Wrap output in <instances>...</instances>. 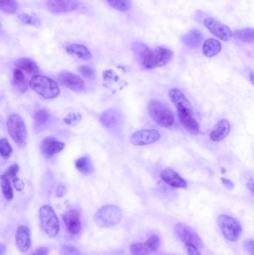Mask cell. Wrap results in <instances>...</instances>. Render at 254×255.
Instances as JSON below:
<instances>
[{
  "instance_id": "4fadbf2b",
  "label": "cell",
  "mask_w": 254,
  "mask_h": 255,
  "mask_svg": "<svg viewBox=\"0 0 254 255\" xmlns=\"http://www.w3.org/2000/svg\"><path fill=\"white\" fill-rule=\"evenodd\" d=\"M58 80L63 86L72 91H82L85 88V83L82 78L74 73L63 71L58 75Z\"/></svg>"
},
{
  "instance_id": "d6a6232c",
  "label": "cell",
  "mask_w": 254,
  "mask_h": 255,
  "mask_svg": "<svg viewBox=\"0 0 254 255\" xmlns=\"http://www.w3.org/2000/svg\"><path fill=\"white\" fill-rule=\"evenodd\" d=\"M12 153V148L6 138L0 139V155L3 158H8Z\"/></svg>"
},
{
  "instance_id": "d590c367",
  "label": "cell",
  "mask_w": 254,
  "mask_h": 255,
  "mask_svg": "<svg viewBox=\"0 0 254 255\" xmlns=\"http://www.w3.org/2000/svg\"><path fill=\"white\" fill-rule=\"evenodd\" d=\"M82 121V116L79 114H70L64 119V123L67 125L76 126Z\"/></svg>"
},
{
  "instance_id": "ab89813d",
  "label": "cell",
  "mask_w": 254,
  "mask_h": 255,
  "mask_svg": "<svg viewBox=\"0 0 254 255\" xmlns=\"http://www.w3.org/2000/svg\"><path fill=\"white\" fill-rule=\"evenodd\" d=\"M13 184L15 188H16L18 191H21V190H23L24 187H25L23 181L18 178H13Z\"/></svg>"
},
{
  "instance_id": "4316f807",
  "label": "cell",
  "mask_w": 254,
  "mask_h": 255,
  "mask_svg": "<svg viewBox=\"0 0 254 255\" xmlns=\"http://www.w3.org/2000/svg\"><path fill=\"white\" fill-rule=\"evenodd\" d=\"M76 166L84 175H89L93 172V166L90 158L86 156L80 157L76 162Z\"/></svg>"
},
{
  "instance_id": "ac0fdd59",
  "label": "cell",
  "mask_w": 254,
  "mask_h": 255,
  "mask_svg": "<svg viewBox=\"0 0 254 255\" xmlns=\"http://www.w3.org/2000/svg\"><path fill=\"white\" fill-rule=\"evenodd\" d=\"M16 245L21 253H26L31 247V235L30 230L26 226H19L16 232Z\"/></svg>"
},
{
  "instance_id": "f1b7e54d",
  "label": "cell",
  "mask_w": 254,
  "mask_h": 255,
  "mask_svg": "<svg viewBox=\"0 0 254 255\" xmlns=\"http://www.w3.org/2000/svg\"><path fill=\"white\" fill-rule=\"evenodd\" d=\"M108 4L116 10L126 12L132 7L131 0H107Z\"/></svg>"
},
{
  "instance_id": "60d3db41",
  "label": "cell",
  "mask_w": 254,
  "mask_h": 255,
  "mask_svg": "<svg viewBox=\"0 0 254 255\" xmlns=\"http://www.w3.org/2000/svg\"><path fill=\"white\" fill-rule=\"evenodd\" d=\"M49 250L46 247H40L35 250V251L31 255H49Z\"/></svg>"
},
{
  "instance_id": "7402d4cb",
  "label": "cell",
  "mask_w": 254,
  "mask_h": 255,
  "mask_svg": "<svg viewBox=\"0 0 254 255\" xmlns=\"http://www.w3.org/2000/svg\"><path fill=\"white\" fill-rule=\"evenodd\" d=\"M66 51L70 55H76L83 61H89L92 58V54L89 49L83 45L77 43L68 45L66 48Z\"/></svg>"
},
{
  "instance_id": "ffe728a7",
  "label": "cell",
  "mask_w": 254,
  "mask_h": 255,
  "mask_svg": "<svg viewBox=\"0 0 254 255\" xmlns=\"http://www.w3.org/2000/svg\"><path fill=\"white\" fill-rule=\"evenodd\" d=\"M64 143L57 140L55 137L49 136L45 138L41 144V151L46 156H52L62 151Z\"/></svg>"
},
{
  "instance_id": "8992f818",
  "label": "cell",
  "mask_w": 254,
  "mask_h": 255,
  "mask_svg": "<svg viewBox=\"0 0 254 255\" xmlns=\"http://www.w3.org/2000/svg\"><path fill=\"white\" fill-rule=\"evenodd\" d=\"M217 221L222 235L228 241L231 242L238 241L242 234V227L237 220L230 216L221 214Z\"/></svg>"
},
{
  "instance_id": "277c9868",
  "label": "cell",
  "mask_w": 254,
  "mask_h": 255,
  "mask_svg": "<svg viewBox=\"0 0 254 255\" xmlns=\"http://www.w3.org/2000/svg\"><path fill=\"white\" fill-rule=\"evenodd\" d=\"M148 111L151 118L160 127L169 128L174 125V115L164 103L152 100L148 105Z\"/></svg>"
},
{
  "instance_id": "8fae6325",
  "label": "cell",
  "mask_w": 254,
  "mask_h": 255,
  "mask_svg": "<svg viewBox=\"0 0 254 255\" xmlns=\"http://www.w3.org/2000/svg\"><path fill=\"white\" fill-rule=\"evenodd\" d=\"M161 245V239L157 235H152L145 243H136L130 247L132 255H147L158 251Z\"/></svg>"
},
{
  "instance_id": "5b68a950",
  "label": "cell",
  "mask_w": 254,
  "mask_h": 255,
  "mask_svg": "<svg viewBox=\"0 0 254 255\" xmlns=\"http://www.w3.org/2000/svg\"><path fill=\"white\" fill-rule=\"evenodd\" d=\"M40 226L49 238H55L59 233L60 223L58 216L49 205H43L39 211Z\"/></svg>"
},
{
  "instance_id": "7dc6e473",
  "label": "cell",
  "mask_w": 254,
  "mask_h": 255,
  "mask_svg": "<svg viewBox=\"0 0 254 255\" xmlns=\"http://www.w3.org/2000/svg\"><path fill=\"white\" fill-rule=\"evenodd\" d=\"M0 30H1V25H0Z\"/></svg>"
},
{
  "instance_id": "484cf974",
  "label": "cell",
  "mask_w": 254,
  "mask_h": 255,
  "mask_svg": "<svg viewBox=\"0 0 254 255\" xmlns=\"http://www.w3.org/2000/svg\"><path fill=\"white\" fill-rule=\"evenodd\" d=\"M13 85L18 91L20 93L26 92L28 90L26 78L23 72L19 69L16 68L13 73Z\"/></svg>"
},
{
  "instance_id": "ee69618b",
  "label": "cell",
  "mask_w": 254,
  "mask_h": 255,
  "mask_svg": "<svg viewBox=\"0 0 254 255\" xmlns=\"http://www.w3.org/2000/svg\"><path fill=\"white\" fill-rule=\"evenodd\" d=\"M6 253V247L4 244H0V255H4Z\"/></svg>"
},
{
  "instance_id": "e0dca14e",
  "label": "cell",
  "mask_w": 254,
  "mask_h": 255,
  "mask_svg": "<svg viewBox=\"0 0 254 255\" xmlns=\"http://www.w3.org/2000/svg\"><path fill=\"white\" fill-rule=\"evenodd\" d=\"M173 58V52L168 48H156L152 52V69L164 67L171 61Z\"/></svg>"
},
{
  "instance_id": "8d00e7d4",
  "label": "cell",
  "mask_w": 254,
  "mask_h": 255,
  "mask_svg": "<svg viewBox=\"0 0 254 255\" xmlns=\"http://www.w3.org/2000/svg\"><path fill=\"white\" fill-rule=\"evenodd\" d=\"M19 167L17 164H13L7 168V170L4 172L3 176L7 178H14L16 177V174L19 172Z\"/></svg>"
},
{
  "instance_id": "7c38bea8",
  "label": "cell",
  "mask_w": 254,
  "mask_h": 255,
  "mask_svg": "<svg viewBox=\"0 0 254 255\" xmlns=\"http://www.w3.org/2000/svg\"><path fill=\"white\" fill-rule=\"evenodd\" d=\"M132 51L137 61L145 68L152 70V58L153 51L140 42H134L132 44Z\"/></svg>"
},
{
  "instance_id": "44dd1931",
  "label": "cell",
  "mask_w": 254,
  "mask_h": 255,
  "mask_svg": "<svg viewBox=\"0 0 254 255\" xmlns=\"http://www.w3.org/2000/svg\"><path fill=\"white\" fill-rule=\"evenodd\" d=\"M204 35L200 30L193 29L182 37L183 43L191 49H198L202 43Z\"/></svg>"
},
{
  "instance_id": "1f68e13d",
  "label": "cell",
  "mask_w": 254,
  "mask_h": 255,
  "mask_svg": "<svg viewBox=\"0 0 254 255\" xmlns=\"http://www.w3.org/2000/svg\"><path fill=\"white\" fill-rule=\"evenodd\" d=\"M49 120H50V115L44 109H40L34 115V122L37 127H43L48 124Z\"/></svg>"
},
{
  "instance_id": "d4e9b609",
  "label": "cell",
  "mask_w": 254,
  "mask_h": 255,
  "mask_svg": "<svg viewBox=\"0 0 254 255\" xmlns=\"http://www.w3.org/2000/svg\"><path fill=\"white\" fill-rule=\"evenodd\" d=\"M100 121L107 128L116 127L119 124V116L114 110H107L100 117Z\"/></svg>"
},
{
  "instance_id": "f546056e",
  "label": "cell",
  "mask_w": 254,
  "mask_h": 255,
  "mask_svg": "<svg viewBox=\"0 0 254 255\" xmlns=\"http://www.w3.org/2000/svg\"><path fill=\"white\" fill-rule=\"evenodd\" d=\"M18 9L16 0H0V10L8 14L15 13Z\"/></svg>"
},
{
  "instance_id": "7bdbcfd3",
  "label": "cell",
  "mask_w": 254,
  "mask_h": 255,
  "mask_svg": "<svg viewBox=\"0 0 254 255\" xmlns=\"http://www.w3.org/2000/svg\"><path fill=\"white\" fill-rule=\"evenodd\" d=\"M222 184H224L226 188L228 190H233L234 187V184L231 181V180L227 179V178H222Z\"/></svg>"
},
{
  "instance_id": "cb8c5ba5",
  "label": "cell",
  "mask_w": 254,
  "mask_h": 255,
  "mask_svg": "<svg viewBox=\"0 0 254 255\" xmlns=\"http://www.w3.org/2000/svg\"><path fill=\"white\" fill-rule=\"evenodd\" d=\"M15 67L28 74H37L40 71L37 64L32 60L28 58H22L14 62Z\"/></svg>"
},
{
  "instance_id": "83f0119b",
  "label": "cell",
  "mask_w": 254,
  "mask_h": 255,
  "mask_svg": "<svg viewBox=\"0 0 254 255\" xmlns=\"http://www.w3.org/2000/svg\"><path fill=\"white\" fill-rule=\"evenodd\" d=\"M233 36L244 43H253L254 29L252 28H246L237 30L233 33Z\"/></svg>"
},
{
  "instance_id": "f35d334b",
  "label": "cell",
  "mask_w": 254,
  "mask_h": 255,
  "mask_svg": "<svg viewBox=\"0 0 254 255\" xmlns=\"http://www.w3.org/2000/svg\"><path fill=\"white\" fill-rule=\"evenodd\" d=\"M185 250H186L187 255H201L198 251V249L192 245H185Z\"/></svg>"
},
{
  "instance_id": "52a82bcc",
  "label": "cell",
  "mask_w": 254,
  "mask_h": 255,
  "mask_svg": "<svg viewBox=\"0 0 254 255\" xmlns=\"http://www.w3.org/2000/svg\"><path fill=\"white\" fill-rule=\"evenodd\" d=\"M7 130L11 139L18 145H23L27 139V130L23 120L19 115H10L7 121Z\"/></svg>"
},
{
  "instance_id": "9a60e30c",
  "label": "cell",
  "mask_w": 254,
  "mask_h": 255,
  "mask_svg": "<svg viewBox=\"0 0 254 255\" xmlns=\"http://www.w3.org/2000/svg\"><path fill=\"white\" fill-rule=\"evenodd\" d=\"M79 0H47L46 7L53 13H64L76 10L79 7Z\"/></svg>"
},
{
  "instance_id": "9c48e42d",
  "label": "cell",
  "mask_w": 254,
  "mask_h": 255,
  "mask_svg": "<svg viewBox=\"0 0 254 255\" xmlns=\"http://www.w3.org/2000/svg\"><path fill=\"white\" fill-rule=\"evenodd\" d=\"M204 25L211 34L223 41H228L232 38L233 32L231 28L213 18H206L204 20Z\"/></svg>"
},
{
  "instance_id": "f6af8a7d",
  "label": "cell",
  "mask_w": 254,
  "mask_h": 255,
  "mask_svg": "<svg viewBox=\"0 0 254 255\" xmlns=\"http://www.w3.org/2000/svg\"><path fill=\"white\" fill-rule=\"evenodd\" d=\"M248 188L252 191V193L254 192V180L253 178L250 180L249 181V184H248Z\"/></svg>"
},
{
  "instance_id": "d6986e66",
  "label": "cell",
  "mask_w": 254,
  "mask_h": 255,
  "mask_svg": "<svg viewBox=\"0 0 254 255\" xmlns=\"http://www.w3.org/2000/svg\"><path fill=\"white\" fill-rule=\"evenodd\" d=\"M231 131V124L227 120H222L216 124L211 133L210 139L213 142H219L226 138Z\"/></svg>"
},
{
  "instance_id": "74e56055",
  "label": "cell",
  "mask_w": 254,
  "mask_h": 255,
  "mask_svg": "<svg viewBox=\"0 0 254 255\" xmlns=\"http://www.w3.org/2000/svg\"><path fill=\"white\" fill-rule=\"evenodd\" d=\"M61 255H82L80 251L71 246H64L61 248Z\"/></svg>"
},
{
  "instance_id": "3957f363",
  "label": "cell",
  "mask_w": 254,
  "mask_h": 255,
  "mask_svg": "<svg viewBox=\"0 0 254 255\" xmlns=\"http://www.w3.org/2000/svg\"><path fill=\"white\" fill-rule=\"evenodd\" d=\"M122 210L116 205H105L97 211L94 216L95 224L101 228H111L117 226L122 220Z\"/></svg>"
},
{
  "instance_id": "e575fe53",
  "label": "cell",
  "mask_w": 254,
  "mask_h": 255,
  "mask_svg": "<svg viewBox=\"0 0 254 255\" xmlns=\"http://www.w3.org/2000/svg\"><path fill=\"white\" fill-rule=\"evenodd\" d=\"M78 70H79V73H80L84 77L86 78V79H93L94 76H95V71H94L93 69L89 67V66H81V67H79Z\"/></svg>"
},
{
  "instance_id": "ba28073f",
  "label": "cell",
  "mask_w": 254,
  "mask_h": 255,
  "mask_svg": "<svg viewBox=\"0 0 254 255\" xmlns=\"http://www.w3.org/2000/svg\"><path fill=\"white\" fill-rule=\"evenodd\" d=\"M174 232L177 238L184 243L185 245H192L198 250L204 248V244L201 238L189 226L183 223H177L174 226Z\"/></svg>"
},
{
  "instance_id": "836d02e7",
  "label": "cell",
  "mask_w": 254,
  "mask_h": 255,
  "mask_svg": "<svg viewBox=\"0 0 254 255\" xmlns=\"http://www.w3.org/2000/svg\"><path fill=\"white\" fill-rule=\"evenodd\" d=\"M19 18L23 23L28 24V25L39 26L40 24L38 18L32 16V15L22 13V14L19 15Z\"/></svg>"
},
{
  "instance_id": "7a4b0ae2",
  "label": "cell",
  "mask_w": 254,
  "mask_h": 255,
  "mask_svg": "<svg viewBox=\"0 0 254 255\" xmlns=\"http://www.w3.org/2000/svg\"><path fill=\"white\" fill-rule=\"evenodd\" d=\"M29 85L33 91L47 100L56 98L60 94L56 82L46 76L35 75L31 78Z\"/></svg>"
},
{
  "instance_id": "4dcf8cb0",
  "label": "cell",
  "mask_w": 254,
  "mask_h": 255,
  "mask_svg": "<svg viewBox=\"0 0 254 255\" xmlns=\"http://www.w3.org/2000/svg\"><path fill=\"white\" fill-rule=\"evenodd\" d=\"M1 191H2L3 196L6 200L11 201L13 198V188H12L11 184H10L8 178H5L3 175L1 176Z\"/></svg>"
},
{
  "instance_id": "2e32d148",
  "label": "cell",
  "mask_w": 254,
  "mask_h": 255,
  "mask_svg": "<svg viewBox=\"0 0 254 255\" xmlns=\"http://www.w3.org/2000/svg\"><path fill=\"white\" fill-rule=\"evenodd\" d=\"M160 177L170 187L174 188H183L187 187V182L183 179L177 172L170 168L163 169L160 173Z\"/></svg>"
},
{
  "instance_id": "603a6c76",
  "label": "cell",
  "mask_w": 254,
  "mask_h": 255,
  "mask_svg": "<svg viewBox=\"0 0 254 255\" xmlns=\"http://www.w3.org/2000/svg\"><path fill=\"white\" fill-rule=\"evenodd\" d=\"M222 43L216 39L210 38L204 41L202 52L207 58H213L222 51Z\"/></svg>"
},
{
  "instance_id": "5bb4252c",
  "label": "cell",
  "mask_w": 254,
  "mask_h": 255,
  "mask_svg": "<svg viewBox=\"0 0 254 255\" xmlns=\"http://www.w3.org/2000/svg\"><path fill=\"white\" fill-rule=\"evenodd\" d=\"M64 223L70 235L72 236L79 235L82 230V221L79 211L76 209L67 211L64 215Z\"/></svg>"
},
{
  "instance_id": "bcb514c9",
  "label": "cell",
  "mask_w": 254,
  "mask_h": 255,
  "mask_svg": "<svg viewBox=\"0 0 254 255\" xmlns=\"http://www.w3.org/2000/svg\"><path fill=\"white\" fill-rule=\"evenodd\" d=\"M250 79L251 82H252V85H254V72L252 71V73H250Z\"/></svg>"
},
{
  "instance_id": "6da1fadb",
  "label": "cell",
  "mask_w": 254,
  "mask_h": 255,
  "mask_svg": "<svg viewBox=\"0 0 254 255\" xmlns=\"http://www.w3.org/2000/svg\"><path fill=\"white\" fill-rule=\"evenodd\" d=\"M169 97L177 109L179 120L184 129L191 134H198L199 125L193 117L192 105L184 94L177 88H172L169 92Z\"/></svg>"
},
{
  "instance_id": "b9f144b4",
  "label": "cell",
  "mask_w": 254,
  "mask_h": 255,
  "mask_svg": "<svg viewBox=\"0 0 254 255\" xmlns=\"http://www.w3.org/2000/svg\"><path fill=\"white\" fill-rule=\"evenodd\" d=\"M67 193V188L65 186L59 185L57 188L56 196L58 197H63Z\"/></svg>"
},
{
  "instance_id": "30bf717a",
  "label": "cell",
  "mask_w": 254,
  "mask_h": 255,
  "mask_svg": "<svg viewBox=\"0 0 254 255\" xmlns=\"http://www.w3.org/2000/svg\"><path fill=\"white\" fill-rule=\"evenodd\" d=\"M161 139V133L155 129L139 130L131 135L130 142L137 146L155 143Z\"/></svg>"
}]
</instances>
